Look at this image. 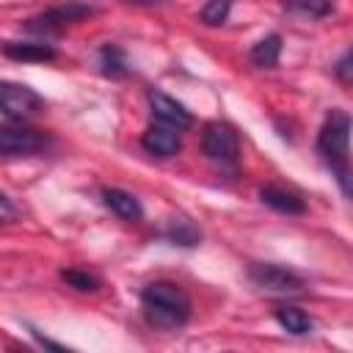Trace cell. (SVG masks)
I'll list each match as a JSON object with an SVG mask.
<instances>
[{"label":"cell","instance_id":"1","mask_svg":"<svg viewBox=\"0 0 353 353\" xmlns=\"http://www.w3.org/2000/svg\"><path fill=\"white\" fill-rule=\"evenodd\" d=\"M350 130L353 119L347 110H328L320 132H317V157L336 179L339 190L353 201V168H350Z\"/></svg>","mask_w":353,"mask_h":353},{"label":"cell","instance_id":"2","mask_svg":"<svg viewBox=\"0 0 353 353\" xmlns=\"http://www.w3.org/2000/svg\"><path fill=\"white\" fill-rule=\"evenodd\" d=\"M141 309L152 328H182L190 320V298L174 281H152L141 290Z\"/></svg>","mask_w":353,"mask_h":353},{"label":"cell","instance_id":"3","mask_svg":"<svg viewBox=\"0 0 353 353\" xmlns=\"http://www.w3.org/2000/svg\"><path fill=\"white\" fill-rule=\"evenodd\" d=\"M248 279L265 290V292H276V295H292L303 290V279L284 268V265H273V262H251L248 265Z\"/></svg>","mask_w":353,"mask_h":353},{"label":"cell","instance_id":"4","mask_svg":"<svg viewBox=\"0 0 353 353\" xmlns=\"http://www.w3.org/2000/svg\"><path fill=\"white\" fill-rule=\"evenodd\" d=\"M201 149L210 160L221 165H234L240 154V141H237L234 127L226 121H210L201 132Z\"/></svg>","mask_w":353,"mask_h":353},{"label":"cell","instance_id":"5","mask_svg":"<svg viewBox=\"0 0 353 353\" xmlns=\"http://www.w3.org/2000/svg\"><path fill=\"white\" fill-rule=\"evenodd\" d=\"M97 8L88 6V3H80V0H66V3H58L36 17L28 19V30L33 33H47V30H61L63 25H72V22H80L85 17H91Z\"/></svg>","mask_w":353,"mask_h":353},{"label":"cell","instance_id":"6","mask_svg":"<svg viewBox=\"0 0 353 353\" xmlns=\"http://www.w3.org/2000/svg\"><path fill=\"white\" fill-rule=\"evenodd\" d=\"M0 108H3L6 121H25L28 116H33L44 108V99L30 85L6 80L0 88Z\"/></svg>","mask_w":353,"mask_h":353},{"label":"cell","instance_id":"7","mask_svg":"<svg viewBox=\"0 0 353 353\" xmlns=\"http://www.w3.org/2000/svg\"><path fill=\"white\" fill-rule=\"evenodd\" d=\"M50 143V138L41 130L33 127H3L0 132V149L6 157H33L39 152H44Z\"/></svg>","mask_w":353,"mask_h":353},{"label":"cell","instance_id":"8","mask_svg":"<svg viewBox=\"0 0 353 353\" xmlns=\"http://www.w3.org/2000/svg\"><path fill=\"white\" fill-rule=\"evenodd\" d=\"M146 99H149L152 116H154L157 121L171 124V127H176V130H188V127L193 124L190 110H188L182 102H176L174 97H168V94H163V91H149Z\"/></svg>","mask_w":353,"mask_h":353},{"label":"cell","instance_id":"9","mask_svg":"<svg viewBox=\"0 0 353 353\" xmlns=\"http://www.w3.org/2000/svg\"><path fill=\"white\" fill-rule=\"evenodd\" d=\"M179 132L176 127L171 124H163V121H154L146 127V132L141 135V143L149 154H157V157H174L179 149H182V141H179Z\"/></svg>","mask_w":353,"mask_h":353},{"label":"cell","instance_id":"10","mask_svg":"<svg viewBox=\"0 0 353 353\" xmlns=\"http://www.w3.org/2000/svg\"><path fill=\"white\" fill-rule=\"evenodd\" d=\"M259 201L268 204L276 212H284V215H303L306 212V204H303V199L298 193L284 190V188H276V185L259 188Z\"/></svg>","mask_w":353,"mask_h":353},{"label":"cell","instance_id":"11","mask_svg":"<svg viewBox=\"0 0 353 353\" xmlns=\"http://www.w3.org/2000/svg\"><path fill=\"white\" fill-rule=\"evenodd\" d=\"M102 201H105V207L110 210V212H116L121 221H141L143 218V207H141V201L132 196V193H127V190H121V188H105L102 190Z\"/></svg>","mask_w":353,"mask_h":353},{"label":"cell","instance_id":"12","mask_svg":"<svg viewBox=\"0 0 353 353\" xmlns=\"http://www.w3.org/2000/svg\"><path fill=\"white\" fill-rule=\"evenodd\" d=\"M3 52L11 61H33V63H44L58 55L55 47H50L44 41H6Z\"/></svg>","mask_w":353,"mask_h":353},{"label":"cell","instance_id":"13","mask_svg":"<svg viewBox=\"0 0 353 353\" xmlns=\"http://www.w3.org/2000/svg\"><path fill=\"white\" fill-rule=\"evenodd\" d=\"M273 317H276V323H279L287 334H292V336H303V334H309V331L314 328L312 317H309L303 309H298V306H279Z\"/></svg>","mask_w":353,"mask_h":353},{"label":"cell","instance_id":"14","mask_svg":"<svg viewBox=\"0 0 353 353\" xmlns=\"http://www.w3.org/2000/svg\"><path fill=\"white\" fill-rule=\"evenodd\" d=\"M279 55H281V36H279V33H268V36L259 39V41L251 47V52H248L251 63H254V66H262V69L276 66V63H279Z\"/></svg>","mask_w":353,"mask_h":353},{"label":"cell","instance_id":"15","mask_svg":"<svg viewBox=\"0 0 353 353\" xmlns=\"http://www.w3.org/2000/svg\"><path fill=\"white\" fill-rule=\"evenodd\" d=\"M99 72L105 74V77H110V80H121V77H127V58H124V52L116 47V44H105L102 50H99Z\"/></svg>","mask_w":353,"mask_h":353},{"label":"cell","instance_id":"16","mask_svg":"<svg viewBox=\"0 0 353 353\" xmlns=\"http://www.w3.org/2000/svg\"><path fill=\"white\" fill-rule=\"evenodd\" d=\"M163 237H165L168 243H174V245H185V248H193V245H199V240H201L199 229H196L190 221H185V218H174V221L168 223V229L163 232Z\"/></svg>","mask_w":353,"mask_h":353},{"label":"cell","instance_id":"17","mask_svg":"<svg viewBox=\"0 0 353 353\" xmlns=\"http://www.w3.org/2000/svg\"><path fill=\"white\" fill-rule=\"evenodd\" d=\"M281 6L290 14H301V17H325L334 11V0H281Z\"/></svg>","mask_w":353,"mask_h":353},{"label":"cell","instance_id":"18","mask_svg":"<svg viewBox=\"0 0 353 353\" xmlns=\"http://www.w3.org/2000/svg\"><path fill=\"white\" fill-rule=\"evenodd\" d=\"M232 11V0H207L204 8L199 11V19L204 25H223L229 19Z\"/></svg>","mask_w":353,"mask_h":353},{"label":"cell","instance_id":"19","mask_svg":"<svg viewBox=\"0 0 353 353\" xmlns=\"http://www.w3.org/2000/svg\"><path fill=\"white\" fill-rule=\"evenodd\" d=\"M61 279H63L69 287L83 290V292L99 290V279H97L94 273H88V270H74V268H69V270H61Z\"/></svg>","mask_w":353,"mask_h":353},{"label":"cell","instance_id":"20","mask_svg":"<svg viewBox=\"0 0 353 353\" xmlns=\"http://www.w3.org/2000/svg\"><path fill=\"white\" fill-rule=\"evenodd\" d=\"M334 74H336L342 83H353V47L334 63Z\"/></svg>","mask_w":353,"mask_h":353},{"label":"cell","instance_id":"21","mask_svg":"<svg viewBox=\"0 0 353 353\" xmlns=\"http://www.w3.org/2000/svg\"><path fill=\"white\" fill-rule=\"evenodd\" d=\"M30 334H33V336H36V339H39V342H41L44 347H52V350H63V345H61V342H52V339H47V336H41V334H39L36 328H30Z\"/></svg>","mask_w":353,"mask_h":353},{"label":"cell","instance_id":"22","mask_svg":"<svg viewBox=\"0 0 353 353\" xmlns=\"http://www.w3.org/2000/svg\"><path fill=\"white\" fill-rule=\"evenodd\" d=\"M0 204H3V221H11L14 218V210H11V199L6 193L0 196Z\"/></svg>","mask_w":353,"mask_h":353},{"label":"cell","instance_id":"23","mask_svg":"<svg viewBox=\"0 0 353 353\" xmlns=\"http://www.w3.org/2000/svg\"><path fill=\"white\" fill-rule=\"evenodd\" d=\"M127 3H135V6H157L163 0H127Z\"/></svg>","mask_w":353,"mask_h":353}]
</instances>
